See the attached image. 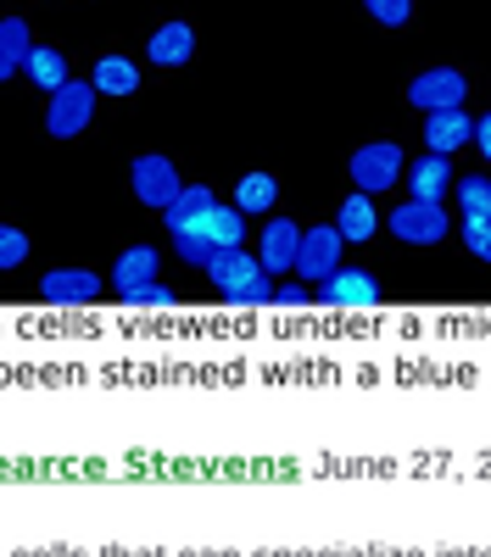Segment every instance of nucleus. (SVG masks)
Here are the masks:
<instances>
[{
    "mask_svg": "<svg viewBox=\"0 0 491 557\" xmlns=\"http://www.w3.org/2000/svg\"><path fill=\"white\" fill-rule=\"evenodd\" d=\"M408 190H414V201H441L446 190H453V162L435 157V151L414 157L408 162Z\"/></svg>",
    "mask_w": 491,
    "mask_h": 557,
    "instance_id": "nucleus-17",
    "label": "nucleus"
},
{
    "mask_svg": "<svg viewBox=\"0 0 491 557\" xmlns=\"http://www.w3.org/2000/svg\"><path fill=\"white\" fill-rule=\"evenodd\" d=\"M312 301V285H302V278H285V285H274V307H307Z\"/></svg>",
    "mask_w": 491,
    "mask_h": 557,
    "instance_id": "nucleus-30",
    "label": "nucleus"
},
{
    "mask_svg": "<svg viewBox=\"0 0 491 557\" xmlns=\"http://www.w3.org/2000/svg\"><path fill=\"white\" fill-rule=\"evenodd\" d=\"M123 307H173V290H168L162 278H157V285H146V290H134V296H123Z\"/></svg>",
    "mask_w": 491,
    "mask_h": 557,
    "instance_id": "nucleus-29",
    "label": "nucleus"
},
{
    "mask_svg": "<svg viewBox=\"0 0 491 557\" xmlns=\"http://www.w3.org/2000/svg\"><path fill=\"white\" fill-rule=\"evenodd\" d=\"M196 235L212 246V251H241L246 246V212L241 207H212L201 223H191Z\"/></svg>",
    "mask_w": 491,
    "mask_h": 557,
    "instance_id": "nucleus-15",
    "label": "nucleus"
},
{
    "mask_svg": "<svg viewBox=\"0 0 491 557\" xmlns=\"http://www.w3.org/2000/svg\"><path fill=\"white\" fill-rule=\"evenodd\" d=\"M96 117V84L89 78H67L51 101H45V134L51 139H78Z\"/></svg>",
    "mask_w": 491,
    "mask_h": 557,
    "instance_id": "nucleus-2",
    "label": "nucleus"
},
{
    "mask_svg": "<svg viewBox=\"0 0 491 557\" xmlns=\"http://www.w3.org/2000/svg\"><path fill=\"white\" fill-rule=\"evenodd\" d=\"M385 228H391L402 246H441L446 235H453V218H446L441 201H414V196H408L402 207H391Z\"/></svg>",
    "mask_w": 491,
    "mask_h": 557,
    "instance_id": "nucleus-3",
    "label": "nucleus"
},
{
    "mask_svg": "<svg viewBox=\"0 0 491 557\" xmlns=\"http://www.w3.org/2000/svg\"><path fill=\"white\" fill-rule=\"evenodd\" d=\"M246 557H430V552H419V546H380V541H369V546H251Z\"/></svg>",
    "mask_w": 491,
    "mask_h": 557,
    "instance_id": "nucleus-12",
    "label": "nucleus"
},
{
    "mask_svg": "<svg viewBox=\"0 0 491 557\" xmlns=\"http://www.w3.org/2000/svg\"><path fill=\"white\" fill-rule=\"evenodd\" d=\"M28 51H34L28 23H23V17H0V84H7L12 73H23Z\"/></svg>",
    "mask_w": 491,
    "mask_h": 557,
    "instance_id": "nucleus-21",
    "label": "nucleus"
},
{
    "mask_svg": "<svg viewBox=\"0 0 491 557\" xmlns=\"http://www.w3.org/2000/svg\"><path fill=\"white\" fill-rule=\"evenodd\" d=\"M430 557H491V546H435Z\"/></svg>",
    "mask_w": 491,
    "mask_h": 557,
    "instance_id": "nucleus-34",
    "label": "nucleus"
},
{
    "mask_svg": "<svg viewBox=\"0 0 491 557\" xmlns=\"http://www.w3.org/2000/svg\"><path fill=\"white\" fill-rule=\"evenodd\" d=\"M207 278H212V290L230 307H274V278H268V268L246 246L241 251H218L207 262Z\"/></svg>",
    "mask_w": 491,
    "mask_h": 557,
    "instance_id": "nucleus-1",
    "label": "nucleus"
},
{
    "mask_svg": "<svg viewBox=\"0 0 491 557\" xmlns=\"http://www.w3.org/2000/svg\"><path fill=\"white\" fill-rule=\"evenodd\" d=\"M173 251H179V262H191V268H207L218 251L196 235V228H179V235H173Z\"/></svg>",
    "mask_w": 491,
    "mask_h": 557,
    "instance_id": "nucleus-26",
    "label": "nucleus"
},
{
    "mask_svg": "<svg viewBox=\"0 0 491 557\" xmlns=\"http://www.w3.org/2000/svg\"><path fill=\"white\" fill-rule=\"evenodd\" d=\"M341 251H346V240H341V228L335 223H319V228H302V251H296V278L302 285H312L319 290L324 278L341 268Z\"/></svg>",
    "mask_w": 491,
    "mask_h": 557,
    "instance_id": "nucleus-6",
    "label": "nucleus"
},
{
    "mask_svg": "<svg viewBox=\"0 0 491 557\" xmlns=\"http://www.w3.org/2000/svg\"><path fill=\"white\" fill-rule=\"evenodd\" d=\"M364 7L375 12V23H385V28H402L414 17V0H364Z\"/></svg>",
    "mask_w": 491,
    "mask_h": 557,
    "instance_id": "nucleus-27",
    "label": "nucleus"
},
{
    "mask_svg": "<svg viewBox=\"0 0 491 557\" xmlns=\"http://www.w3.org/2000/svg\"><path fill=\"white\" fill-rule=\"evenodd\" d=\"M458 235H464L469 257L491 268V218H464V223H458Z\"/></svg>",
    "mask_w": 491,
    "mask_h": 557,
    "instance_id": "nucleus-25",
    "label": "nucleus"
},
{
    "mask_svg": "<svg viewBox=\"0 0 491 557\" xmlns=\"http://www.w3.org/2000/svg\"><path fill=\"white\" fill-rule=\"evenodd\" d=\"M425 146H430L435 157H453V151L475 146V117H469L464 107H453V112H430V117H425Z\"/></svg>",
    "mask_w": 491,
    "mask_h": 557,
    "instance_id": "nucleus-13",
    "label": "nucleus"
},
{
    "mask_svg": "<svg viewBox=\"0 0 491 557\" xmlns=\"http://www.w3.org/2000/svg\"><path fill=\"white\" fill-rule=\"evenodd\" d=\"M312 301L324 307H341V312H357V307H375L380 301V278L369 268H335L319 290H312Z\"/></svg>",
    "mask_w": 491,
    "mask_h": 557,
    "instance_id": "nucleus-10",
    "label": "nucleus"
},
{
    "mask_svg": "<svg viewBox=\"0 0 491 557\" xmlns=\"http://www.w3.org/2000/svg\"><path fill=\"white\" fill-rule=\"evenodd\" d=\"M23 73H28V78L45 89V96H57V89L73 78V73H67V57L57 51V45H34V51H28V62H23Z\"/></svg>",
    "mask_w": 491,
    "mask_h": 557,
    "instance_id": "nucleus-22",
    "label": "nucleus"
},
{
    "mask_svg": "<svg viewBox=\"0 0 491 557\" xmlns=\"http://www.w3.org/2000/svg\"><path fill=\"white\" fill-rule=\"evenodd\" d=\"M128 184H134V201L151 207V212H168V201L185 190V178H179V168L162 157V151H146V157H134L128 168Z\"/></svg>",
    "mask_w": 491,
    "mask_h": 557,
    "instance_id": "nucleus-5",
    "label": "nucleus"
},
{
    "mask_svg": "<svg viewBox=\"0 0 491 557\" xmlns=\"http://www.w3.org/2000/svg\"><path fill=\"white\" fill-rule=\"evenodd\" d=\"M296 251H302V223L274 212L257 235V262L268 268V278H285V273H296Z\"/></svg>",
    "mask_w": 491,
    "mask_h": 557,
    "instance_id": "nucleus-9",
    "label": "nucleus"
},
{
    "mask_svg": "<svg viewBox=\"0 0 491 557\" xmlns=\"http://www.w3.org/2000/svg\"><path fill=\"white\" fill-rule=\"evenodd\" d=\"M28 235H23V228L17 223H0V273H12V268H23L28 262Z\"/></svg>",
    "mask_w": 491,
    "mask_h": 557,
    "instance_id": "nucleus-24",
    "label": "nucleus"
},
{
    "mask_svg": "<svg viewBox=\"0 0 491 557\" xmlns=\"http://www.w3.org/2000/svg\"><path fill=\"white\" fill-rule=\"evenodd\" d=\"M7 557H96V552H84V546H67V541H51V546H17Z\"/></svg>",
    "mask_w": 491,
    "mask_h": 557,
    "instance_id": "nucleus-28",
    "label": "nucleus"
},
{
    "mask_svg": "<svg viewBox=\"0 0 491 557\" xmlns=\"http://www.w3.org/2000/svg\"><path fill=\"white\" fill-rule=\"evenodd\" d=\"M0 557H7V552H0Z\"/></svg>",
    "mask_w": 491,
    "mask_h": 557,
    "instance_id": "nucleus-35",
    "label": "nucleus"
},
{
    "mask_svg": "<svg viewBox=\"0 0 491 557\" xmlns=\"http://www.w3.org/2000/svg\"><path fill=\"white\" fill-rule=\"evenodd\" d=\"M453 196H458V212H464V218H491V178H486V173L458 178Z\"/></svg>",
    "mask_w": 491,
    "mask_h": 557,
    "instance_id": "nucleus-23",
    "label": "nucleus"
},
{
    "mask_svg": "<svg viewBox=\"0 0 491 557\" xmlns=\"http://www.w3.org/2000/svg\"><path fill=\"white\" fill-rule=\"evenodd\" d=\"M346 173H352L357 196H380V190H391V184L402 178V146H391V139H369V146L352 151Z\"/></svg>",
    "mask_w": 491,
    "mask_h": 557,
    "instance_id": "nucleus-4",
    "label": "nucleus"
},
{
    "mask_svg": "<svg viewBox=\"0 0 491 557\" xmlns=\"http://www.w3.org/2000/svg\"><path fill=\"white\" fill-rule=\"evenodd\" d=\"M380 223H385V218L375 212V196H357V190H352V196L341 201V212H335V228H341V240H346V246L375 240V235H380Z\"/></svg>",
    "mask_w": 491,
    "mask_h": 557,
    "instance_id": "nucleus-16",
    "label": "nucleus"
},
{
    "mask_svg": "<svg viewBox=\"0 0 491 557\" xmlns=\"http://www.w3.org/2000/svg\"><path fill=\"white\" fill-rule=\"evenodd\" d=\"M218 207V196L207 190V184H185L173 201H168V212H162V223H168V235H179V228H191V223H201L207 212Z\"/></svg>",
    "mask_w": 491,
    "mask_h": 557,
    "instance_id": "nucleus-19",
    "label": "nucleus"
},
{
    "mask_svg": "<svg viewBox=\"0 0 491 557\" xmlns=\"http://www.w3.org/2000/svg\"><path fill=\"white\" fill-rule=\"evenodd\" d=\"M96 557H173L168 546H101Z\"/></svg>",
    "mask_w": 491,
    "mask_h": 557,
    "instance_id": "nucleus-31",
    "label": "nucleus"
},
{
    "mask_svg": "<svg viewBox=\"0 0 491 557\" xmlns=\"http://www.w3.org/2000/svg\"><path fill=\"white\" fill-rule=\"evenodd\" d=\"M475 146H480V157L491 162V112H486V117H475Z\"/></svg>",
    "mask_w": 491,
    "mask_h": 557,
    "instance_id": "nucleus-33",
    "label": "nucleus"
},
{
    "mask_svg": "<svg viewBox=\"0 0 491 557\" xmlns=\"http://www.w3.org/2000/svg\"><path fill=\"white\" fill-rule=\"evenodd\" d=\"M408 101L430 117V112H453V107H464L469 101V78L458 73V67H430V73H419L414 84H408Z\"/></svg>",
    "mask_w": 491,
    "mask_h": 557,
    "instance_id": "nucleus-8",
    "label": "nucleus"
},
{
    "mask_svg": "<svg viewBox=\"0 0 491 557\" xmlns=\"http://www.w3.org/2000/svg\"><path fill=\"white\" fill-rule=\"evenodd\" d=\"M173 557H241L235 546H185V552H173Z\"/></svg>",
    "mask_w": 491,
    "mask_h": 557,
    "instance_id": "nucleus-32",
    "label": "nucleus"
},
{
    "mask_svg": "<svg viewBox=\"0 0 491 557\" xmlns=\"http://www.w3.org/2000/svg\"><path fill=\"white\" fill-rule=\"evenodd\" d=\"M89 84H96V96L123 101V96H134V89H140V67H134V57H101L96 73H89Z\"/></svg>",
    "mask_w": 491,
    "mask_h": 557,
    "instance_id": "nucleus-18",
    "label": "nucleus"
},
{
    "mask_svg": "<svg viewBox=\"0 0 491 557\" xmlns=\"http://www.w3.org/2000/svg\"><path fill=\"white\" fill-rule=\"evenodd\" d=\"M157 278H162V251H157V246H128V251H118L107 285H112V296L123 301V296H134V290L157 285Z\"/></svg>",
    "mask_w": 491,
    "mask_h": 557,
    "instance_id": "nucleus-11",
    "label": "nucleus"
},
{
    "mask_svg": "<svg viewBox=\"0 0 491 557\" xmlns=\"http://www.w3.org/2000/svg\"><path fill=\"white\" fill-rule=\"evenodd\" d=\"M274 201H280V178H274V173H262V168L241 173V184H235V207H241L246 218H251V212L274 218Z\"/></svg>",
    "mask_w": 491,
    "mask_h": 557,
    "instance_id": "nucleus-20",
    "label": "nucleus"
},
{
    "mask_svg": "<svg viewBox=\"0 0 491 557\" xmlns=\"http://www.w3.org/2000/svg\"><path fill=\"white\" fill-rule=\"evenodd\" d=\"M107 290V278L96 268H45L39 278V301H51V307H89Z\"/></svg>",
    "mask_w": 491,
    "mask_h": 557,
    "instance_id": "nucleus-7",
    "label": "nucleus"
},
{
    "mask_svg": "<svg viewBox=\"0 0 491 557\" xmlns=\"http://www.w3.org/2000/svg\"><path fill=\"white\" fill-rule=\"evenodd\" d=\"M146 57H151L157 67H185V62L196 57V28H191L185 17L162 23V28L146 39Z\"/></svg>",
    "mask_w": 491,
    "mask_h": 557,
    "instance_id": "nucleus-14",
    "label": "nucleus"
}]
</instances>
